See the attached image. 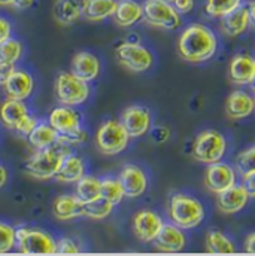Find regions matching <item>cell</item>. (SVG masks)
I'll return each mask as SVG.
<instances>
[{
  "label": "cell",
  "instance_id": "1",
  "mask_svg": "<svg viewBox=\"0 0 255 256\" xmlns=\"http://www.w3.org/2000/svg\"><path fill=\"white\" fill-rule=\"evenodd\" d=\"M218 50L215 33L204 24H190L178 40V52L188 63H203L210 60Z\"/></svg>",
  "mask_w": 255,
  "mask_h": 256
},
{
  "label": "cell",
  "instance_id": "2",
  "mask_svg": "<svg viewBox=\"0 0 255 256\" xmlns=\"http://www.w3.org/2000/svg\"><path fill=\"white\" fill-rule=\"evenodd\" d=\"M69 146L56 143L47 149H38L26 164V172L38 180H48L56 178L64 155L69 154Z\"/></svg>",
  "mask_w": 255,
  "mask_h": 256
},
{
  "label": "cell",
  "instance_id": "3",
  "mask_svg": "<svg viewBox=\"0 0 255 256\" xmlns=\"http://www.w3.org/2000/svg\"><path fill=\"white\" fill-rule=\"evenodd\" d=\"M169 216L176 226L182 230H192L203 222L204 207L198 200L190 195L175 194L169 202Z\"/></svg>",
  "mask_w": 255,
  "mask_h": 256
},
{
  "label": "cell",
  "instance_id": "4",
  "mask_svg": "<svg viewBox=\"0 0 255 256\" xmlns=\"http://www.w3.org/2000/svg\"><path fill=\"white\" fill-rule=\"evenodd\" d=\"M227 150L225 137L216 130L201 131L192 143V156L198 162L213 164L224 158Z\"/></svg>",
  "mask_w": 255,
  "mask_h": 256
},
{
  "label": "cell",
  "instance_id": "5",
  "mask_svg": "<svg viewBox=\"0 0 255 256\" xmlns=\"http://www.w3.org/2000/svg\"><path fill=\"white\" fill-rule=\"evenodd\" d=\"M142 6H143L145 22L155 28L176 30L182 24V15L169 2L145 0V3Z\"/></svg>",
  "mask_w": 255,
  "mask_h": 256
},
{
  "label": "cell",
  "instance_id": "6",
  "mask_svg": "<svg viewBox=\"0 0 255 256\" xmlns=\"http://www.w3.org/2000/svg\"><path fill=\"white\" fill-rule=\"evenodd\" d=\"M56 96L64 106H79L90 97L88 82L79 79L72 72H62L56 79Z\"/></svg>",
  "mask_w": 255,
  "mask_h": 256
},
{
  "label": "cell",
  "instance_id": "7",
  "mask_svg": "<svg viewBox=\"0 0 255 256\" xmlns=\"http://www.w3.org/2000/svg\"><path fill=\"white\" fill-rule=\"evenodd\" d=\"M15 248L26 255L57 254V242L48 232L38 228H18Z\"/></svg>",
  "mask_w": 255,
  "mask_h": 256
},
{
  "label": "cell",
  "instance_id": "8",
  "mask_svg": "<svg viewBox=\"0 0 255 256\" xmlns=\"http://www.w3.org/2000/svg\"><path fill=\"white\" fill-rule=\"evenodd\" d=\"M127 130L121 124V121L109 120L103 122L96 134V143L102 154L105 155H117L121 154L128 146L130 142Z\"/></svg>",
  "mask_w": 255,
  "mask_h": 256
},
{
  "label": "cell",
  "instance_id": "9",
  "mask_svg": "<svg viewBox=\"0 0 255 256\" xmlns=\"http://www.w3.org/2000/svg\"><path fill=\"white\" fill-rule=\"evenodd\" d=\"M117 60L130 72L140 73L152 66V54L137 42H124L117 48Z\"/></svg>",
  "mask_w": 255,
  "mask_h": 256
},
{
  "label": "cell",
  "instance_id": "10",
  "mask_svg": "<svg viewBox=\"0 0 255 256\" xmlns=\"http://www.w3.org/2000/svg\"><path fill=\"white\" fill-rule=\"evenodd\" d=\"M236 180L237 178H236L234 168L225 162L218 161V162L209 164V167L206 168L204 185L209 191L216 195L228 190L230 186L236 185Z\"/></svg>",
  "mask_w": 255,
  "mask_h": 256
},
{
  "label": "cell",
  "instance_id": "11",
  "mask_svg": "<svg viewBox=\"0 0 255 256\" xmlns=\"http://www.w3.org/2000/svg\"><path fill=\"white\" fill-rule=\"evenodd\" d=\"M163 225V219L152 210H142L133 218V231L143 243H154Z\"/></svg>",
  "mask_w": 255,
  "mask_h": 256
},
{
  "label": "cell",
  "instance_id": "12",
  "mask_svg": "<svg viewBox=\"0 0 255 256\" xmlns=\"http://www.w3.org/2000/svg\"><path fill=\"white\" fill-rule=\"evenodd\" d=\"M121 124L131 138L142 137L151 128V112L143 106H128L121 114Z\"/></svg>",
  "mask_w": 255,
  "mask_h": 256
},
{
  "label": "cell",
  "instance_id": "13",
  "mask_svg": "<svg viewBox=\"0 0 255 256\" xmlns=\"http://www.w3.org/2000/svg\"><path fill=\"white\" fill-rule=\"evenodd\" d=\"M2 86L5 90L8 98H14V100L24 102L33 92L35 80H33L32 74L27 73L26 70H17L15 68L8 76V79L2 84Z\"/></svg>",
  "mask_w": 255,
  "mask_h": 256
},
{
  "label": "cell",
  "instance_id": "14",
  "mask_svg": "<svg viewBox=\"0 0 255 256\" xmlns=\"http://www.w3.org/2000/svg\"><path fill=\"white\" fill-rule=\"evenodd\" d=\"M118 179L123 185L124 195L128 198H137L143 195L148 188V178L145 172L133 164H127L123 167Z\"/></svg>",
  "mask_w": 255,
  "mask_h": 256
},
{
  "label": "cell",
  "instance_id": "15",
  "mask_svg": "<svg viewBox=\"0 0 255 256\" xmlns=\"http://www.w3.org/2000/svg\"><path fill=\"white\" fill-rule=\"evenodd\" d=\"M155 248L164 254H176L181 252L187 244V237L182 228L176 226L175 224H164L160 234L154 240Z\"/></svg>",
  "mask_w": 255,
  "mask_h": 256
},
{
  "label": "cell",
  "instance_id": "16",
  "mask_svg": "<svg viewBox=\"0 0 255 256\" xmlns=\"http://www.w3.org/2000/svg\"><path fill=\"white\" fill-rule=\"evenodd\" d=\"M249 198L251 196L243 185H233L228 190L218 194V207L222 213L233 214L245 208Z\"/></svg>",
  "mask_w": 255,
  "mask_h": 256
},
{
  "label": "cell",
  "instance_id": "17",
  "mask_svg": "<svg viewBox=\"0 0 255 256\" xmlns=\"http://www.w3.org/2000/svg\"><path fill=\"white\" fill-rule=\"evenodd\" d=\"M230 80L236 85H251L255 78V58L249 54L233 57L228 67Z\"/></svg>",
  "mask_w": 255,
  "mask_h": 256
},
{
  "label": "cell",
  "instance_id": "18",
  "mask_svg": "<svg viewBox=\"0 0 255 256\" xmlns=\"http://www.w3.org/2000/svg\"><path fill=\"white\" fill-rule=\"evenodd\" d=\"M255 100L246 91H233L225 100V114L231 120H243L252 115Z\"/></svg>",
  "mask_w": 255,
  "mask_h": 256
},
{
  "label": "cell",
  "instance_id": "19",
  "mask_svg": "<svg viewBox=\"0 0 255 256\" xmlns=\"http://www.w3.org/2000/svg\"><path fill=\"white\" fill-rule=\"evenodd\" d=\"M48 122L59 134H69L81 128V116L73 108L63 104L51 110Z\"/></svg>",
  "mask_w": 255,
  "mask_h": 256
},
{
  "label": "cell",
  "instance_id": "20",
  "mask_svg": "<svg viewBox=\"0 0 255 256\" xmlns=\"http://www.w3.org/2000/svg\"><path fill=\"white\" fill-rule=\"evenodd\" d=\"M249 27V15L246 4L239 6L233 12L219 18V28L228 38H237L243 34Z\"/></svg>",
  "mask_w": 255,
  "mask_h": 256
},
{
  "label": "cell",
  "instance_id": "21",
  "mask_svg": "<svg viewBox=\"0 0 255 256\" xmlns=\"http://www.w3.org/2000/svg\"><path fill=\"white\" fill-rule=\"evenodd\" d=\"M72 73L85 82L94 80L100 73V62L90 52H78L72 58Z\"/></svg>",
  "mask_w": 255,
  "mask_h": 256
},
{
  "label": "cell",
  "instance_id": "22",
  "mask_svg": "<svg viewBox=\"0 0 255 256\" xmlns=\"http://www.w3.org/2000/svg\"><path fill=\"white\" fill-rule=\"evenodd\" d=\"M29 109L24 102L21 100H14L8 98L2 106H0V122L9 130H15L21 124L24 118H27Z\"/></svg>",
  "mask_w": 255,
  "mask_h": 256
},
{
  "label": "cell",
  "instance_id": "23",
  "mask_svg": "<svg viewBox=\"0 0 255 256\" xmlns=\"http://www.w3.org/2000/svg\"><path fill=\"white\" fill-rule=\"evenodd\" d=\"M54 216L60 220H72L85 216V204L76 195H62L54 201Z\"/></svg>",
  "mask_w": 255,
  "mask_h": 256
},
{
  "label": "cell",
  "instance_id": "24",
  "mask_svg": "<svg viewBox=\"0 0 255 256\" xmlns=\"http://www.w3.org/2000/svg\"><path fill=\"white\" fill-rule=\"evenodd\" d=\"M114 18L120 27H131L143 20V6L136 0H118Z\"/></svg>",
  "mask_w": 255,
  "mask_h": 256
},
{
  "label": "cell",
  "instance_id": "25",
  "mask_svg": "<svg viewBox=\"0 0 255 256\" xmlns=\"http://www.w3.org/2000/svg\"><path fill=\"white\" fill-rule=\"evenodd\" d=\"M85 174L84 161L73 154H66L56 174V179L62 184H76Z\"/></svg>",
  "mask_w": 255,
  "mask_h": 256
},
{
  "label": "cell",
  "instance_id": "26",
  "mask_svg": "<svg viewBox=\"0 0 255 256\" xmlns=\"http://www.w3.org/2000/svg\"><path fill=\"white\" fill-rule=\"evenodd\" d=\"M85 0H57L54 4V18L62 26H70L82 16Z\"/></svg>",
  "mask_w": 255,
  "mask_h": 256
},
{
  "label": "cell",
  "instance_id": "27",
  "mask_svg": "<svg viewBox=\"0 0 255 256\" xmlns=\"http://www.w3.org/2000/svg\"><path fill=\"white\" fill-rule=\"evenodd\" d=\"M118 0H85L82 16L88 21H103L114 16Z\"/></svg>",
  "mask_w": 255,
  "mask_h": 256
},
{
  "label": "cell",
  "instance_id": "28",
  "mask_svg": "<svg viewBox=\"0 0 255 256\" xmlns=\"http://www.w3.org/2000/svg\"><path fill=\"white\" fill-rule=\"evenodd\" d=\"M27 140L33 149H47L54 146L59 140V132L50 126V122H38L35 130L27 136Z\"/></svg>",
  "mask_w": 255,
  "mask_h": 256
},
{
  "label": "cell",
  "instance_id": "29",
  "mask_svg": "<svg viewBox=\"0 0 255 256\" xmlns=\"http://www.w3.org/2000/svg\"><path fill=\"white\" fill-rule=\"evenodd\" d=\"M102 180L94 178V176H82L78 182H76V190L75 195L84 202L88 204L97 198L102 196Z\"/></svg>",
  "mask_w": 255,
  "mask_h": 256
},
{
  "label": "cell",
  "instance_id": "30",
  "mask_svg": "<svg viewBox=\"0 0 255 256\" xmlns=\"http://www.w3.org/2000/svg\"><path fill=\"white\" fill-rule=\"evenodd\" d=\"M206 250L210 254H234L236 248L233 242L218 230L209 231L206 237Z\"/></svg>",
  "mask_w": 255,
  "mask_h": 256
},
{
  "label": "cell",
  "instance_id": "31",
  "mask_svg": "<svg viewBox=\"0 0 255 256\" xmlns=\"http://www.w3.org/2000/svg\"><path fill=\"white\" fill-rule=\"evenodd\" d=\"M243 4V0H206L204 12L210 18H222Z\"/></svg>",
  "mask_w": 255,
  "mask_h": 256
},
{
  "label": "cell",
  "instance_id": "32",
  "mask_svg": "<svg viewBox=\"0 0 255 256\" xmlns=\"http://www.w3.org/2000/svg\"><path fill=\"white\" fill-rule=\"evenodd\" d=\"M100 194H102V198L108 200L114 206L120 204L124 200V196H126L120 179H114V178L102 179V192Z\"/></svg>",
  "mask_w": 255,
  "mask_h": 256
},
{
  "label": "cell",
  "instance_id": "33",
  "mask_svg": "<svg viewBox=\"0 0 255 256\" xmlns=\"http://www.w3.org/2000/svg\"><path fill=\"white\" fill-rule=\"evenodd\" d=\"M114 207L115 206L112 202H109L108 200L100 196V198L85 204V216L93 220H103L112 213Z\"/></svg>",
  "mask_w": 255,
  "mask_h": 256
},
{
  "label": "cell",
  "instance_id": "34",
  "mask_svg": "<svg viewBox=\"0 0 255 256\" xmlns=\"http://www.w3.org/2000/svg\"><path fill=\"white\" fill-rule=\"evenodd\" d=\"M23 56V45L17 39H8L0 44V60L8 63H17Z\"/></svg>",
  "mask_w": 255,
  "mask_h": 256
},
{
  "label": "cell",
  "instance_id": "35",
  "mask_svg": "<svg viewBox=\"0 0 255 256\" xmlns=\"http://www.w3.org/2000/svg\"><path fill=\"white\" fill-rule=\"evenodd\" d=\"M236 168L242 174V178L255 173V144L237 155Z\"/></svg>",
  "mask_w": 255,
  "mask_h": 256
},
{
  "label": "cell",
  "instance_id": "36",
  "mask_svg": "<svg viewBox=\"0 0 255 256\" xmlns=\"http://www.w3.org/2000/svg\"><path fill=\"white\" fill-rule=\"evenodd\" d=\"M17 246V230L0 222V254H8Z\"/></svg>",
  "mask_w": 255,
  "mask_h": 256
},
{
  "label": "cell",
  "instance_id": "37",
  "mask_svg": "<svg viewBox=\"0 0 255 256\" xmlns=\"http://www.w3.org/2000/svg\"><path fill=\"white\" fill-rule=\"evenodd\" d=\"M38 126V120L35 118V116H32V115H29L27 118H24L23 121H21V124L18 126V127L15 128L14 131L17 132V134H20V136H23V137H27L35 127Z\"/></svg>",
  "mask_w": 255,
  "mask_h": 256
},
{
  "label": "cell",
  "instance_id": "38",
  "mask_svg": "<svg viewBox=\"0 0 255 256\" xmlns=\"http://www.w3.org/2000/svg\"><path fill=\"white\" fill-rule=\"evenodd\" d=\"M81 249L72 238H62L57 242V254H79Z\"/></svg>",
  "mask_w": 255,
  "mask_h": 256
},
{
  "label": "cell",
  "instance_id": "39",
  "mask_svg": "<svg viewBox=\"0 0 255 256\" xmlns=\"http://www.w3.org/2000/svg\"><path fill=\"white\" fill-rule=\"evenodd\" d=\"M33 4H35V0H0V6H9V8H15L20 10L30 9Z\"/></svg>",
  "mask_w": 255,
  "mask_h": 256
},
{
  "label": "cell",
  "instance_id": "40",
  "mask_svg": "<svg viewBox=\"0 0 255 256\" xmlns=\"http://www.w3.org/2000/svg\"><path fill=\"white\" fill-rule=\"evenodd\" d=\"M173 8L181 14V15H187L190 14L194 6H195V0H173L172 2Z\"/></svg>",
  "mask_w": 255,
  "mask_h": 256
},
{
  "label": "cell",
  "instance_id": "41",
  "mask_svg": "<svg viewBox=\"0 0 255 256\" xmlns=\"http://www.w3.org/2000/svg\"><path fill=\"white\" fill-rule=\"evenodd\" d=\"M11 38H12V26L6 18L0 16V44H3Z\"/></svg>",
  "mask_w": 255,
  "mask_h": 256
},
{
  "label": "cell",
  "instance_id": "42",
  "mask_svg": "<svg viewBox=\"0 0 255 256\" xmlns=\"http://www.w3.org/2000/svg\"><path fill=\"white\" fill-rule=\"evenodd\" d=\"M169 136H170L169 128L157 127L152 130V140L155 143H164V142H167L169 140Z\"/></svg>",
  "mask_w": 255,
  "mask_h": 256
},
{
  "label": "cell",
  "instance_id": "43",
  "mask_svg": "<svg viewBox=\"0 0 255 256\" xmlns=\"http://www.w3.org/2000/svg\"><path fill=\"white\" fill-rule=\"evenodd\" d=\"M243 186L248 191L251 198H255V173L243 176Z\"/></svg>",
  "mask_w": 255,
  "mask_h": 256
},
{
  "label": "cell",
  "instance_id": "44",
  "mask_svg": "<svg viewBox=\"0 0 255 256\" xmlns=\"http://www.w3.org/2000/svg\"><path fill=\"white\" fill-rule=\"evenodd\" d=\"M246 9H248V15H249V26L255 28V0H249L246 3Z\"/></svg>",
  "mask_w": 255,
  "mask_h": 256
},
{
  "label": "cell",
  "instance_id": "45",
  "mask_svg": "<svg viewBox=\"0 0 255 256\" xmlns=\"http://www.w3.org/2000/svg\"><path fill=\"white\" fill-rule=\"evenodd\" d=\"M245 250L248 254H255V232L249 234L245 240Z\"/></svg>",
  "mask_w": 255,
  "mask_h": 256
},
{
  "label": "cell",
  "instance_id": "46",
  "mask_svg": "<svg viewBox=\"0 0 255 256\" xmlns=\"http://www.w3.org/2000/svg\"><path fill=\"white\" fill-rule=\"evenodd\" d=\"M8 184V170L0 164V188H3Z\"/></svg>",
  "mask_w": 255,
  "mask_h": 256
},
{
  "label": "cell",
  "instance_id": "47",
  "mask_svg": "<svg viewBox=\"0 0 255 256\" xmlns=\"http://www.w3.org/2000/svg\"><path fill=\"white\" fill-rule=\"evenodd\" d=\"M251 88H252V91L255 92V78H254V80H252V84H251Z\"/></svg>",
  "mask_w": 255,
  "mask_h": 256
},
{
  "label": "cell",
  "instance_id": "48",
  "mask_svg": "<svg viewBox=\"0 0 255 256\" xmlns=\"http://www.w3.org/2000/svg\"><path fill=\"white\" fill-rule=\"evenodd\" d=\"M164 2H169V3H172V2H173V0H164Z\"/></svg>",
  "mask_w": 255,
  "mask_h": 256
},
{
  "label": "cell",
  "instance_id": "49",
  "mask_svg": "<svg viewBox=\"0 0 255 256\" xmlns=\"http://www.w3.org/2000/svg\"><path fill=\"white\" fill-rule=\"evenodd\" d=\"M254 100H255V97H254Z\"/></svg>",
  "mask_w": 255,
  "mask_h": 256
}]
</instances>
